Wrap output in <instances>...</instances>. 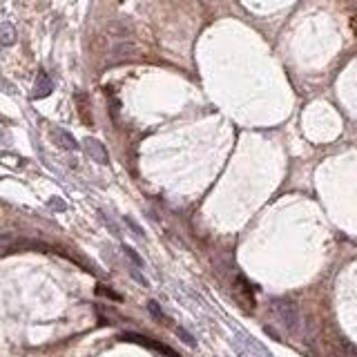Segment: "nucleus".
I'll list each match as a JSON object with an SVG mask.
<instances>
[{
    "label": "nucleus",
    "instance_id": "nucleus-1",
    "mask_svg": "<svg viewBox=\"0 0 357 357\" xmlns=\"http://www.w3.org/2000/svg\"><path fill=\"white\" fill-rule=\"evenodd\" d=\"M121 339H125V342H136V344H141V346H145V348H152V350H156V353L168 355V357H179L170 346L156 342V339H152V337H143V335H136V333H123Z\"/></svg>",
    "mask_w": 357,
    "mask_h": 357
},
{
    "label": "nucleus",
    "instance_id": "nucleus-2",
    "mask_svg": "<svg viewBox=\"0 0 357 357\" xmlns=\"http://www.w3.org/2000/svg\"><path fill=\"white\" fill-rule=\"evenodd\" d=\"M274 313H277V317L284 321V326L288 331H295L297 324H299V313H297L295 304L290 301H277L274 304Z\"/></svg>",
    "mask_w": 357,
    "mask_h": 357
},
{
    "label": "nucleus",
    "instance_id": "nucleus-3",
    "mask_svg": "<svg viewBox=\"0 0 357 357\" xmlns=\"http://www.w3.org/2000/svg\"><path fill=\"white\" fill-rule=\"evenodd\" d=\"M83 145H85V152H87V154H90L96 163H101V166H107V163H109L107 150H105V145H103L101 141H96V139L87 136L85 141H83Z\"/></svg>",
    "mask_w": 357,
    "mask_h": 357
},
{
    "label": "nucleus",
    "instance_id": "nucleus-4",
    "mask_svg": "<svg viewBox=\"0 0 357 357\" xmlns=\"http://www.w3.org/2000/svg\"><path fill=\"white\" fill-rule=\"evenodd\" d=\"M51 92H54V83H51V78L45 72H38L36 76V83H34V90H32V98H47Z\"/></svg>",
    "mask_w": 357,
    "mask_h": 357
},
{
    "label": "nucleus",
    "instance_id": "nucleus-5",
    "mask_svg": "<svg viewBox=\"0 0 357 357\" xmlns=\"http://www.w3.org/2000/svg\"><path fill=\"white\" fill-rule=\"evenodd\" d=\"M51 141H54L58 148H63V150H67V152L78 150V143H76V139H74L67 130H51Z\"/></svg>",
    "mask_w": 357,
    "mask_h": 357
},
{
    "label": "nucleus",
    "instance_id": "nucleus-6",
    "mask_svg": "<svg viewBox=\"0 0 357 357\" xmlns=\"http://www.w3.org/2000/svg\"><path fill=\"white\" fill-rule=\"evenodd\" d=\"M237 290H239V299L243 301L245 308H253L255 306V299H253V288H250V284L245 282L243 277L237 279Z\"/></svg>",
    "mask_w": 357,
    "mask_h": 357
},
{
    "label": "nucleus",
    "instance_id": "nucleus-7",
    "mask_svg": "<svg viewBox=\"0 0 357 357\" xmlns=\"http://www.w3.org/2000/svg\"><path fill=\"white\" fill-rule=\"evenodd\" d=\"M136 54V47L132 43H119L116 47L112 49V61L119 63V61H127L130 56Z\"/></svg>",
    "mask_w": 357,
    "mask_h": 357
},
{
    "label": "nucleus",
    "instance_id": "nucleus-8",
    "mask_svg": "<svg viewBox=\"0 0 357 357\" xmlns=\"http://www.w3.org/2000/svg\"><path fill=\"white\" fill-rule=\"evenodd\" d=\"M22 245H27L25 241H20V239L16 237H5L0 235V255H7V253H14V250L22 248Z\"/></svg>",
    "mask_w": 357,
    "mask_h": 357
},
{
    "label": "nucleus",
    "instance_id": "nucleus-9",
    "mask_svg": "<svg viewBox=\"0 0 357 357\" xmlns=\"http://www.w3.org/2000/svg\"><path fill=\"white\" fill-rule=\"evenodd\" d=\"M16 43V29L11 22H3L0 25V45H5V47H9V45Z\"/></svg>",
    "mask_w": 357,
    "mask_h": 357
},
{
    "label": "nucleus",
    "instance_id": "nucleus-10",
    "mask_svg": "<svg viewBox=\"0 0 357 357\" xmlns=\"http://www.w3.org/2000/svg\"><path fill=\"white\" fill-rule=\"evenodd\" d=\"M76 103H78L80 119L85 121V125H92V116H90V101H87V96H85V94H76Z\"/></svg>",
    "mask_w": 357,
    "mask_h": 357
},
{
    "label": "nucleus",
    "instance_id": "nucleus-11",
    "mask_svg": "<svg viewBox=\"0 0 357 357\" xmlns=\"http://www.w3.org/2000/svg\"><path fill=\"white\" fill-rule=\"evenodd\" d=\"M148 308H150V313H152V315H154V317H156V319H161V321H166V315H163V313H161V310H159V304H156V301H150V304H148Z\"/></svg>",
    "mask_w": 357,
    "mask_h": 357
},
{
    "label": "nucleus",
    "instance_id": "nucleus-12",
    "mask_svg": "<svg viewBox=\"0 0 357 357\" xmlns=\"http://www.w3.org/2000/svg\"><path fill=\"white\" fill-rule=\"evenodd\" d=\"M96 292H98V295H105V297H112V299H121V295H116V292H112L109 288H105V286H98Z\"/></svg>",
    "mask_w": 357,
    "mask_h": 357
},
{
    "label": "nucleus",
    "instance_id": "nucleus-13",
    "mask_svg": "<svg viewBox=\"0 0 357 357\" xmlns=\"http://www.w3.org/2000/svg\"><path fill=\"white\" fill-rule=\"evenodd\" d=\"M123 250H125V255H127V257H130V259H132L134 263H136V266H143V261H141V257H139L136 253H134V250H132V248H127V245H125V248H123Z\"/></svg>",
    "mask_w": 357,
    "mask_h": 357
},
{
    "label": "nucleus",
    "instance_id": "nucleus-14",
    "mask_svg": "<svg viewBox=\"0 0 357 357\" xmlns=\"http://www.w3.org/2000/svg\"><path fill=\"white\" fill-rule=\"evenodd\" d=\"M179 337H181V339H185V342H188L190 346H195V339H192V337H190V335H188V333H185L183 328H179Z\"/></svg>",
    "mask_w": 357,
    "mask_h": 357
},
{
    "label": "nucleus",
    "instance_id": "nucleus-15",
    "mask_svg": "<svg viewBox=\"0 0 357 357\" xmlns=\"http://www.w3.org/2000/svg\"><path fill=\"white\" fill-rule=\"evenodd\" d=\"M49 206H51V208L63 210V208H65V203H61V199H56V197H54V199H51V203H49Z\"/></svg>",
    "mask_w": 357,
    "mask_h": 357
}]
</instances>
